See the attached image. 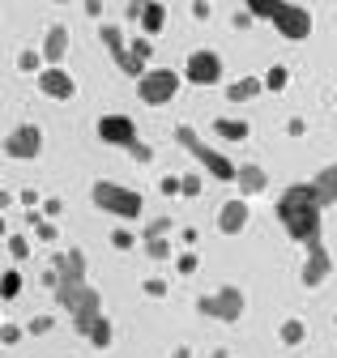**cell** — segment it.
<instances>
[{
    "label": "cell",
    "mask_w": 337,
    "mask_h": 358,
    "mask_svg": "<svg viewBox=\"0 0 337 358\" xmlns=\"http://www.w3.org/2000/svg\"><path fill=\"white\" fill-rule=\"evenodd\" d=\"M278 222L286 227V235H290L294 243H303V248L324 243V239H320L324 209H320V201H316L312 184H290V188L278 196Z\"/></svg>",
    "instance_id": "cell-1"
},
{
    "label": "cell",
    "mask_w": 337,
    "mask_h": 358,
    "mask_svg": "<svg viewBox=\"0 0 337 358\" xmlns=\"http://www.w3.org/2000/svg\"><path fill=\"white\" fill-rule=\"evenodd\" d=\"M56 303L69 311V320H73V329L86 337L90 333V324L103 316V294L94 290V286H56Z\"/></svg>",
    "instance_id": "cell-2"
},
{
    "label": "cell",
    "mask_w": 337,
    "mask_h": 358,
    "mask_svg": "<svg viewBox=\"0 0 337 358\" xmlns=\"http://www.w3.org/2000/svg\"><path fill=\"white\" fill-rule=\"evenodd\" d=\"M248 13L257 17V22H273L278 34L290 38V43H303V38L312 34V13H308L303 5H286V0H273V5H252Z\"/></svg>",
    "instance_id": "cell-3"
},
{
    "label": "cell",
    "mask_w": 337,
    "mask_h": 358,
    "mask_svg": "<svg viewBox=\"0 0 337 358\" xmlns=\"http://www.w3.org/2000/svg\"><path fill=\"white\" fill-rule=\"evenodd\" d=\"M90 201L111 213V217H124V222H137L141 209H145V196L137 188H124V184H111V179H99V184L90 188Z\"/></svg>",
    "instance_id": "cell-4"
},
{
    "label": "cell",
    "mask_w": 337,
    "mask_h": 358,
    "mask_svg": "<svg viewBox=\"0 0 337 358\" xmlns=\"http://www.w3.org/2000/svg\"><path fill=\"white\" fill-rule=\"evenodd\" d=\"M175 141H180V145H184V150H188L205 171H209V175H214V179H222V184H235V171H239V166H235L227 154H218L214 145H205L188 124H180V128H175Z\"/></svg>",
    "instance_id": "cell-5"
},
{
    "label": "cell",
    "mask_w": 337,
    "mask_h": 358,
    "mask_svg": "<svg viewBox=\"0 0 337 358\" xmlns=\"http://www.w3.org/2000/svg\"><path fill=\"white\" fill-rule=\"evenodd\" d=\"M243 307H248V299H243L239 286H222V290H214V294H201V299H196V311H201V316L222 320V324H239V320H243Z\"/></svg>",
    "instance_id": "cell-6"
},
{
    "label": "cell",
    "mask_w": 337,
    "mask_h": 358,
    "mask_svg": "<svg viewBox=\"0 0 337 358\" xmlns=\"http://www.w3.org/2000/svg\"><path fill=\"white\" fill-rule=\"evenodd\" d=\"M180 85H184V77L175 69H145V77L137 81V94L145 107H166V103H175Z\"/></svg>",
    "instance_id": "cell-7"
},
{
    "label": "cell",
    "mask_w": 337,
    "mask_h": 358,
    "mask_svg": "<svg viewBox=\"0 0 337 358\" xmlns=\"http://www.w3.org/2000/svg\"><path fill=\"white\" fill-rule=\"evenodd\" d=\"M0 154L13 158V162L38 158V154H43V128H38V124H17L9 137H5V145H0Z\"/></svg>",
    "instance_id": "cell-8"
},
{
    "label": "cell",
    "mask_w": 337,
    "mask_h": 358,
    "mask_svg": "<svg viewBox=\"0 0 337 358\" xmlns=\"http://www.w3.org/2000/svg\"><path fill=\"white\" fill-rule=\"evenodd\" d=\"M184 81L188 85H218L222 81V56L209 52V48H196L184 64Z\"/></svg>",
    "instance_id": "cell-9"
},
{
    "label": "cell",
    "mask_w": 337,
    "mask_h": 358,
    "mask_svg": "<svg viewBox=\"0 0 337 358\" xmlns=\"http://www.w3.org/2000/svg\"><path fill=\"white\" fill-rule=\"evenodd\" d=\"M99 38H103V48L111 52V60L120 64V73H124V77H137V81L145 77V69L129 56V38H124V30H120V26H111V22H107V26L99 30Z\"/></svg>",
    "instance_id": "cell-10"
},
{
    "label": "cell",
    "mask_w": 337,
    "mask_h": 358,
    "mask_svg": "<svg viewBox=\"0 0 337 358\" xmlns=\"http://www.w3.org/2000/svg\"><path fill=\"white\" fill-rule=\"evenodd\" d=\"M99 137L107 141V145H115V150H133L141 137H137V124L129 120V115H103L99 120Z\"/></svg>",
    "instance_id": "cell-11"
},
{
    "label": "cell",
    "mask_w": 337,
    "mask_h": 358,
    "mask_svg": "<svg viewBox=\"0 0 337 358\" xmlns=\"http://www.w3.org/2000/svg\"><path fill=\"white\" fill-rule=\"evenodd\" d=\"M34 85H38V94H48V99H56V103H69V99L77 94V81H73L69 69H38Z\"/></svg>",
    "instance_id": "cell-12"
},
{
    "label": "cell",
    "mask_w": 337,
    "mask_h": 358,
    "mask_svg": "<svg viewBox=\"0 0 337 358\" xmlns=\"http://www.w3.org/2000/svg\"><path fill=\"white\" fill-rule=\"evenodd\" d=\"M52 273L60 278V286H81V282H86V252H81V248L56 252V260H52Z\"/></svg>",
    "instance_id": "cell-13"
},
{
    "label": "cell",
    "mask_w": 337,
    "mask_h": 358,
    "mask_svg": "<svg viewBox=\"0 0 337 358\" xmlns=\"http://www.w3.org/2000/svg\"><path fill=\"white\" fill-rule=\"evenodd\" d=\"M329 273H333V256H329V248L324 243H312L308 248V260H303V286L308 290H316V286H324L329 282Z\"/></svg>",
    "instance_id": "cell-14"
},
{
    "label": "cell",
    "mask_w": 337,
    "mask_h": 358,
    "mask_svg": "<svg viewBox=\"0 0 337 358\" xmlns=\"http://www.w3.org/2000/svg\"><path fill=\"white\" fill-rule=\"evenodd\" d=\"M248 217H252L248 201H243V196H235V201H227V205L218 209V231H222V235H239V231L248 227Z\"/></svg>",
    "instance_id": "cell-15"
},
{
    "label": "cell",
    "mask_w": 337,
    "mask_h": 358,
    "mask_svg": "<svg viewBox=\"0 0 337 358\" xmlns=\"http://www.w3.org/2000/svg\"><path fill=\"white\" fill-rule=\"evenodd\" d=\"M69 56V26H48V38H43V64L48 69H60Z\"/></svg>",
    "instance_id": "cell-16"
},
{
    "label": "cell",
    "mask_w": 337,
    "mask_h": 358,
    "mask_svg": "<svg viewBox=\"0 0 337 358\" xmlns=\"http://www.w3.org/2000/svg\"><path fill=\"white\" fill-rule=\"evenodd\" d=\"M235 184H239V196H261V192L269 188V171L257 166V162H243V166L235 171Z\"/></svg>",
    "instance_id": "cell-17"
},
{
    "label": "cell",
    "mask_w": 337,
    "mask_h": 358,
    "mask_svg": "<svg viewBox=\"0 0 337 358\" xmlns=\"http://www.w3.org/2000/svg\"><path fill=\"white\" fill-rule=\"evenodd\" d=\"M312 192H316L320 209L337 205V162H329L324 171H316V179H312Z\"/></svg>",
    "instance_id": "cell-18"
},
{
    "label": "cell",
    "mask_w": 337,
    "mask_h": 358,
    "mask_svg": "<svg viewBox=\"0 0 337 358\" xmlns=\"http://www.w3.org/2000/svg\"><path fill=\"white\" fill-rule=\"evenodd\" d=\"M261 77H239V81H231L227 85V103H252V99H257L261 94Z\"/></svg>",
    "instance_id": "cell-19"
},
{
    "label": "cell",
    "mask_w": 337,
    "mask_h": 358,
    "mask_svg": "<svg viewBox=\"0 0 337 358\" xmlns=\"http://www.w3.org/2000/svg\"><path fill=\"white\" fill-rule=\"evenodd\" d=\"M141 34L150 38V34H158L162 26H166V5H158V0H150V5H141Z\"/></svg>",
    "instance_id": "cell-20"
},
{
    "label": "cell",
    "mask_w": 337,
    "mask_h": 358,
    "mask_svg": "<svg viewBox=\"0 0 337 358\" xmlns=\"http://www.w3.org/2000/svg\"><path fill=\"white\" fill-rule=\"evenodd\" d=\"M214 132L222 141H248V120H231V115H222V120H214Z\"/></svg>",
    "instance_id": "cell-21"
},
{
    "label": "cell",
    "mask_w": 337,
    "mask_h": 358,
    "mask_svg": "<svg viewBox=\"0 0 337 358\" xmlns=\"http://www.w3.org/2000/svg\"><path fill=\"white\" fill-rule=\"evenodd\" d=\"M111 337H115V329H111V320H107V316H99V320L90 324V333H86V341H90L94 350H107V345H111Z\"/></svg>",
    "instance_id": "cell-22"
},
{
    "label": "cell",
    "mask_w": 337,
    "mask_h": 358,
    "mask_svg": "<svg viewBox=\"0 0 337 358\" xmlns=\"http://www.w3.org/2000/svg\"><path fill=\"white\" fill-rule=\"evenodd\" d=\"M278 337H282V345H303V341H308V324H303V320H286V324L278 329Z\"/></svg>",
    "instance_id": "cell-23"
},
{
    "label": "cell",
    "mask_w": 337,
    "mask_h": 358,
    "mask_svg": "<svg viewBox=\"0 0 337 358\" xmlns=\"http://www.w3.org/2000/svg\"><path fill=\"white\" fill-rule=\"evenodd\" d=\"M30 227H34V239H38V243H56V222H48L38 209L30 213Z\"/></svg>",
    "instance_id": "cell-24"
},
{
    "label": "cell",
    "mask_w": 337,
    "mask_h": 358,
    "mask_svg": "<svg viewBox=\"0 0 337 358\" xmlns=\"http://www.w3.org/2000/svg\"><path fill=\"white\" fill-rule=\"evenodd\" d=\"M129 56L145 69L150 64V56H154V38H145V34H137V38H129Z\"/></svg>",
    "instance_id": "cell-25"
},
{
    "label": "cell",
    "mask_w": 337,
    "mask_h": 358,
    "mask_svg": "<svg viewBox=\"0 0 337 358\" xmlns=\"http://www.w3.org/2000/svg\"><path fill=\"white\" fill-rule=\"evenodd\" d=\"M261 85H265V90H273V94H278V90H286V85H290V73H286L282 64H273V69H269V73L261 77Z\"/></svg>",
    "instance_id": "cell-26"
},
{
    "label": "cell",
    "mask_w": 337,
    "mask_h": 358,
    "mask_svg": "<svg viewBox=\"0 0 337 358\" xmlns=\"http://www.w3.org/2000/svg\"><path fill=\"white\" fill-rule=\"evenodd\" d=\"M17 294H22V273L9 268V273L0 278V299H17Z\"/></svg>",
    "instance_id": "cell-27"
},
{
    "label": "cell",
    "mask_w": 337,
    "mask_h": 358,
    "mask_svg": "<svg viewBox=\"0 0 337 358\" xmlns=\"http://www.w3.org/2000/svg\"><path fill=\"white\" fill-rule=\"evenodd\" d=\"M145 256L150 260H171V239H145Z\"/></svg>",
    "instance_id": "cell-28"
},
{
    "label": "cell",
    "mask_w": 337,
    "mask_h": 358,
    "mask_svg": "<svg viewBox=\"0 0 337 358\" xmlns=\"http://www.w3.org/2000/svg\"><path fill=\"white\" fill-rule=\"evenodd\" d=\"M171 227H175L171 217H154L150 227H145V235H141V239H166V235H171Z\"/></svg>",
    "instance_id": "cell-29"
},
{
    "label": "cell",
    "mask_w": 337,
    "mask_h": 358,
    "mask_svg": "<svg viewBox=\"0 0 337 358\" xmlns=\"http://www.w3.org/2000/svg\"><path fill=\"white\" fill-rule=\"evenodd\" d=\"M201 188H205V179L192 171V175H180V196H201Z\"/></svg>",
    "instance_id": "cell-30"
},
{
    "label": "cell",
    "mask_w": 337,
    "mask_h": 358,
    "mask_svg": "<svg viewBox=\"0 0 337 358\" xmlns=\"http://www.w3.org/2000/svg\"><path fill=\"white\" fill-rule=\"evenodd\" d=\"M22 324H9V320H0V345H17L22 341Z\"/></svg>",
    "instance_id": "cell-31"
},
{
    "label": "cell",
    "mask_w": 337,
    "mask_h": 358,
    "mask_svg": "<svg viewBox=\"0 0 337 358\" xmlns=\"http://www.w3.org/2000/svg\"><path fill=\"white\" fill-rule=\"evenodd\" d=\"M38 64H43V52H34V48H26V52L17 56V69H22V73H34Z\"/></svg>",
    "instance_id": "cell-32"
},
{
    "label": "cell",
    "mask_w": 337,
    "mask_h": 358,
    "mask_svg": "<svg viewBox=\"0 0 337 358\" xmlns=\"http://www.w3.org/2000/svg\"><path fill=\"white\" fill-rule=\"evenodd\" d=\"M150 299H166V290H171V282L166 278H145V286H141Z\"/></svg>",
    "instance_id": "cell-33"
},
{
    "label": "cell",
    "mask_w": 337,
    "mask_h": 358,
    "mask_svg": "<svg viewBox=\"0 0 337 358\" xmlns=\"http://www.w3.org/2000/svg\"><path fill=\"white\" fill-rule=\"evenodd\" d=\"M111 243H115L120 252H129V248H137V235H133L129 227H120V231H111Z\"/></svg>",
    "instance_id": "cell-34"
},
{
    "label": "cell",
    "mask_w": 337,
    "mask_h": 358,
    "mask_svg": "<svg viewBox=\"0 0 337 358\" xmlns=\"http://www.w3.org/2000/svg\"><path fill=\"white\" fill-rule=\"evenodd\" d=\"M9 256L13 260H26L30 256V239L26 235H9Z\"/></svg>",
    "instance_id": "cell-35"
},
{
    "label": "cell",
    "mask_w": 337,
    "mask_h": 358,
    "mask_svg": "<svg viewBox=\"0 0 337 358\" xmlns=\"http://www.w3.org/2000/svg\"><path fill=\"white\" fill-rule=\"evenodd\" d=\"M52 324H56L52 316H34V320L26 324V333H34V337H43V333H52Z\"/></svg>",
    "instance_id": "cell-36"
},
{
    "label": "cell",
    "mask_w": 337,
    "mask_h": 358,
    "mask_svg": "<svg viewBox=\"0 0 337 358\" xmlns=\"http://www.w3.org/2000/svg\"><path fill=\"white\" fill-rule=\"evenodd\" d=\"M158 192L162 196H180V175H162L158 179Z\"/></svg>",
    "instance_id": "cell-37"
},
{
    "label": "cell",
    "mask_w": 337,
    "mask_h": 358,
    "mask_svg": "<svg viewBox=\"0 0 337 358\" xmlns=\"http://www.w3.org/2000/svg\"><path fill=\"white\" fill-rule=\"evenodd\" d=\"M196 264H201V260H196V252H184V256H175V268H180L184 278H188V273H196Z\"/></svg>",
    "instance_id": "cell-38"
},
{
    "label": "cell",
    "mask_w": 337,
    "mask_h": 358,
    "mask_svg": "<svg viewBox=\"0 0 337 358\" xmlns=\"http://www.w3.org/2000/svg\"><path fill=\"white\" fill-rule=\"evenodd\" d=\"M192 17L196 22H209V17H214V5H209V0H192Z\"/></svg>",
    "instance_id": "cell-39"
},
{
    "label": "cell",
    "mask_w": 337,
    "mask_h": 358,
    "mask_svg": "<svg viewBox=\"0 0 337 358\" xmlns=\"http://www.w3.org/2000/svg\"><path fill=\"white\" fill-rule=\"evenodd\" d=\"M129 154H133V158H137V162H154V150H150V145H145V141H137V145H133V150H129Z\"/></svg>",
    "instance_id": "cell-40"
},
{
    "label": "cell",
    "mask_w": 337,
    "mask_h": 358,
    "mask_svg": "<svg viewBox=\"0 0 337 358\" xmlns=\"http://www.w3.org/2000/svg\"><path fill=\"white\" fill-rule=\"evenodd\" d=\"M17 201H22V205H26V209H30V213H34V209H38V205H43V201H38V192H34V188H26V192H22V196H17Z\"/></svg>",
    "instance_id": "cell-41"
},
{
    "label": "cell",
    "mask_w": 337,
    "mask_h": 358,
    "mask_svg": "<svg viewBox=\"0 0 337 358\" xmlns=\"http://www.w3.org/2000/svg\"><path fill=\"white\" fill-rule=\"evenodd\" d=\"M60 209H64L60 201H43V217H60Z\"/></svg>",
    "instance_id": "cell-42"
},
{
    "label": "cell",
    "mask_w": 337,
    "mask_h": 358,
    "mask_svg": "<svg viewBox=\"0 0 337 358\" xmlns=\"http://www.w3.org/2000/svg\"><path fill=\"white\" fill-rule=\"evenodd\" d=\"M303 128H308L303 120H290V124H286V132H290V137H303Z\"/></svg>",
    "instance_id": "cell-43"
},
{
    "label": "cell",
    "mask_w": 337,
    "mask_h": 358,
    "mask_svg": "<svg viewBox=\"0 0 337 358\" xmlns=\"http://www.w3.org/2000/svg\"><path fill=\"white\" fill-rule=\"evenodd\" d=\"M124 13H129L133 22H141V0H133V5H124Z\"/></svg>",
    "instance_id": "cell-44"
},
{
    "label": "cell",
    "mask_w": 337,
    "mask_h": 358,
    "mask_svg": "<svg viewBox=\"0 0 337 358\" xmlns=\"http://www.w3.org/2000/svg\"><path fill=\"white\" fill-rule=\"evenodd\" d=\"M252 22H257V17H252L248 9H239V13H235V26H252Z\"/></svg>",
    "instance_id": "cell-45"
},
{
    "label": "cell",
    "mask_w": 337,
    "mask_h": 358,
    "mask_svg": "<svg viewBox=\"0 0 337 358\" xmlns=\"http://www.w3.org/2000/svg\"><path fill=\"white\" fill-rule=\"evenodd\" d=\"M13 205V192H5V188H0V209H9Z\"/></svg>",
    "instance_id": "cell-46"
},
{
    "label": "cell",
    "mask_w": 337,
    "mask_h": 358,
    "mask_svg": "<svg viewBox=\"0 0 337 358\" xmlns=\"http://www.w3.org/2000/svg\"><path fill=\"white\" fill-rule=\"evenodd\" d=\"M171 358H192V350H188V345H180V350H175Z\"/></svg>",
    "instance_id": "cell-47"
},
{
    "label": "cell",
    "mask_w": 337,
    "mask_h": 358,
    "mask_svg": "<svg viewBox=\"0 0 337 358\" xmlns=\"http://www.w3.org/2000/svg\"><path fill=\"white\" fill-rule=\"evenodd\" d=\"M0 239H9V227H5V217H0Z\"/></svg>",
    "instance_id": "cell-48"
},
{
    "label": "cell",
    "mask_w": 337,
    "mask_h": 358,
    "mask_svg": "<svg viewBox=\"0 0 337 358\" xmlns=\"http://www.w3.org/2000/svg\"><path fill=\"white\" fill-rule=\"evenodd\" d=\"M218 358H231V354H227V350H218Z\"/></svg>",
    "instance_id": "cell-49"
},
{
    "label": "cell",
    "mask_w": 337,
    "mask_h": 358,
    "mask_svg": "<svg viewBox=\"0 0 337 358\" xmlns=\"http://www.w3.org/2000/svg\"><path fill=\"white\" fill-rule=\"evenodd\" d=\"M333 320H337V316H333Z\"/></svg>",
    "instance_id": "cell-50"
}]
</instances>
